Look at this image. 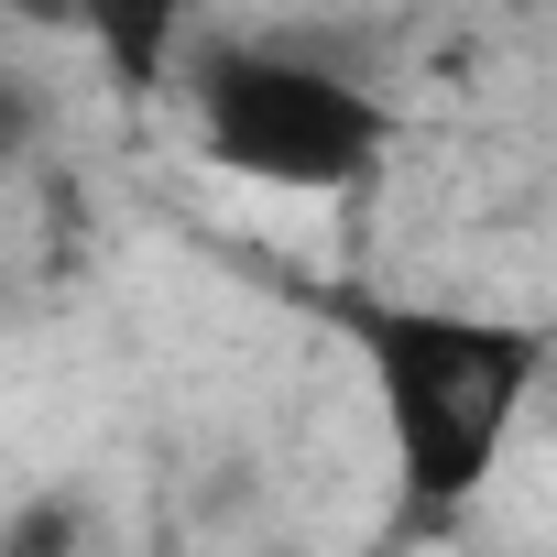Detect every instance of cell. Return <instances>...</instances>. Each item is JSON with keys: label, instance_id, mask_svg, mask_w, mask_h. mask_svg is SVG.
<instances>
[{"label": "cell", "instance_id": "obj_1", "mask_svg": "<svg viewBox=\"0 0 557 557\" xmlns=\"http://www.w3.org/2000/svg\"><path fill=\"white\" fill-rule=\"evenodd\" d=\"M318 318L350 339L372 383L383 459H394V535L405 546L459 535L557 372V318L437 307V296H329Z\"/></svg>", "mask_w": 557, "mask_h": 557}, {"label": "cell", "instance_id": "obj_2", "mask_svg": "<svg viewBox=\"0 0 557 557\" xmlns=\"http://www.w3.org/2000/svg\"><path fill=\"white\" fill-rule=\"evenodd\" d=\"M186 132L219 175L273 197H361L405 143L394 99L361 66L273 34H219L186 55Z\"/></svg>", "mask_w": 557, "mask_h": 557}, {"label": "cell", "instance_id": "obj_3", "mask_svg": "<svg viewBox=\"0 0 557 557\" xmlns=\"http://www.w3.org/2000/svg\"><path fill=\"white\" fill-rule=\"evenodd\" d=\"M77 45L99 55L110 88L153 99V88H186V55H197V0H77Z\"/></svg>", "mask_w": 557, "mask_h": 557}, {"label": "cell", "instance_id": "obj_4", "mask_svg": "<svg viewBox=\"0 0 557 557\" xmlns=\"http://www.w3.org/2000/svg\"><path fill=\"white\" fill-rule=\"evenodd\" d=\"M0 557H110V513L88 481H23L0 503Z\"/></svg>", "mask_w": 557, "mask_h": 557}, {"label": "cell", "instance_id": "obj_5", "mask_svg": "<svg viewBox=\"0 0 557 557\" xmlns=\"http://www.w3.org/2000/svg\"><path fill=\"white\" fill-rule=\"evenodd\" d=\"M45 121H55V110H45V77L0 55V164H34V153H45Z\"/></svg>", "mask_w": 557, "mask_h": 557}]
</instances>
